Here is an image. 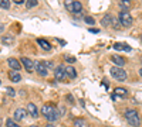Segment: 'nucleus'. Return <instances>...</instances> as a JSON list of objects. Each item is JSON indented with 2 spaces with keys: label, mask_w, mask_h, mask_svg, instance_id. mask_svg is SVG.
Instances as JSON below:
<instances>
[{
  "label": "nucleus",
  "mask_w": 142,
  "mask_h": 127,
  "mask_svg": "<svg viewBox=\"0 0 142 127\" xmlns=\"http://www.w3.org/2000/svg\"><path fill=\"white\" fill-rule=\"evenodd\" d=\"M125 119L128 120V123L134 127H139L141 126V117H139L138 112L134 109H128L125 110Z\"/></svg>",
  "instance_id": "f257e3e1"
},
{
  "label": "nucleus",
  "mask_w": 142,
  "mask_h": 127,
  "mask_svg": "<svg viewBox=\"0 0 142 127\" xmlns=\"http://www.w3.org/2000/svg\"><path fill=\"white\" fill-rule=\"evenodd\" d=\"M118 20H119L122 27H131L132 26V17H131L129 11H127V10H122L118 14Z\"/></svg>",
  "instance_id": "f03ea898"
},
{
  "label": "nucleus",
  "mask_w": 142,
  "mask_h": 127,
  "mask_svg": "<svg viewBox=\"0 0 142 127\" xmlns=\"http://www.w3.org/2000/svg\"><path fill=\"white\" fill-rule=\"evenodd\" d=\"M111 75L114 76V79H117V81H119V82L125 81V79L128 78L127 72H125V71H124L122 68H119V67H114V68H111Z\"/></svg>",
  "instance_id": "7ed1b4c3"
},
{
  "label": "nucleus",
  "mask_w": 142,
  "mask_h": 127,
  "mask_svg": "<svg viewBox=\"0 0 142 127\" xmlns=\"http://www.w3.org/2000/svg\"><path fill=\"white\" fill-rule=\"evenodd\" d=\"M36 71H37V73L40 76H47V73H48V68H47L46 62H37L36 64Z\"/></svg>",
  "instance_id": "20e7f679"
},
{
  "label": "nucleus",
  "mask_w": 142,
  "mask_h": 127,
  "mask_svg": "<svg viewBox=\"0 0 142 127\" xmlns=\"http://www.w3.org/2000/svg\"><path fill=\"white\" fill-rule=\"evenodd\" d=\"M54 75H56V78L58 79V81H63L64 78H67V73H65V68L63 67V65H58V67L54 69Z\"/></svg>",
  "instance_id": "39448f33"
},
{
  "label": "nucleus",
  "mask_w": 142,
  "mask_h": 127,
  "mask_svg": "<svg viewBox=\"0 0 142 127\" xmlns=\"http://www.w3.org/2000/svg\"><path fill=\"white\" fill-rule=\"evenodd\" d=\"M67 9H68V11H71V13H81L83 11V4H81L80 2H77V0H74Z\"/></svg>",
  "instance_id": "423d86ee"
},
{
  "label": "nucleus",
  "mask_w": 142,
  "mask_h": 127,
  "mask_svg": "<svg viewBox=\"0 0 142 127\" xmlns=\"http://www.w3.org/2000/svg\"><path fill=\"white\" fill-rule=\"evenodd\" d=\"M22 62H23V67L26 68V71H27V72H31V71H33V68H36L34 67V62L31 59H28V58H22Z\"/></svg>",
  "instance_id": "0eeeda50"
},
{
  "label": "nucleus",
  "mask_w": 142,
  "mask_h": 127,
  "mask_svg": "<svg viewBox=\"0 0 142 127\" xmlns=\"http://www.w3.org/2000/svg\"><path fill=\"white\" fill-rule=\"evenodd\" d=\"M7 62H9L10 68H12L13 71H20V69H22V65H20V62L16 59V58H9Z\"/></svg>",
  "instance_id": "6e6552de"
},
{
  "label": "nucleus",
  "mask_w": 142,
  "mask_h": 127,
  "mask_svg": "<svg viewBox=\"0 0 142 127\" xmlns=\"http://www.w3.org/2000/svg\"><path fill=\"white\" fill-rule=\"evenodd\" d=\"M27 112H28V115L33 116V117H37L38 116V110H37V107H36L34 103H28L27 105Z\"/></svg>",
  "instance_id": "1a4fd4ad"
},
{
  "label": "nucleus",
  "mask_w": 142,
  "mask_h": 127,
  "mask_svg": "<svg viewBox=\"0 0 142 127\" xmlns=\"http://www.w3.org/2000/svg\"><path fill=\"white\" fill-rule=\"evenodd\" d=\"M112 20H114V17H112L111 14H105L104 17H102L101 24L104 26V27H108V26H111V24H112Z\"/></svg>",
  "instance_id": "9d476101"
},
{
  "label": "nucleus",
  "mask_w": 142,
  "mask_h": 127,
  "mask_svg": "<svg viewBox=\"0 0 142 127\" xmlns=\"http://www.w3.org/2000/svg\"><path fill=\"white\" fill-rule=\"evenodd\" d=\"M58 116H60V115H58V110L54 107V109L51 110V113H50L48 116H46V119H47L48 121H56L57 119H58Z\"/></svg>",
  "instance_id": "9b49d317"
},
{
  "label": "nucleus",
  "mask_w": 142,
  "mask_h": 127,
  "mask_svg": "<svg viewBox=\"0 0 142 127\" xmlns=\"http://www.w3.org/2000/svg\"><path fill=\"white\" fill-rule=\"evenodd\" d=\"M37 44H38V45H40L43 49H46V51H50V49H51L50 42L46 41V40H43V38H38V40H37Z\"/></svg>",
  "instance_id": "f8f14e48"
},
{
  "label": "nucleus",
  "mask_w": 142,
  "mask_h": 127,
  "mask_svg": "<svg viewBox=\"0 0 142 127\" xmlns=\"http://www.w3.org/2000/svg\"><path fill=\"white\" fill-rule=\"evenodd\" d=\"M26 115H27V112H26L24 109H17L14 112V119L16 120H23V119L26 117Z\"/></svg>",
  "instance_id": "ddd939ff"
},
{
  "label": "nucleus",
  "mask_w": 142,
  "mask_h": 127,
  "mask_svg": "<svg viewBox=\"0 0 142 127\" xmlns=\"http://www.w3.org/2000/svg\"><path fill=\"white\" fill-rule=\"evenodd\" d=\"M111 59L114 64H117L118 67H124V65H125V59H124L122 57H119V55H112Z\"/></svg>",
  "instance_id": "4468645a"
},
{
  "label": "nucleus",
  "mask_w": 142,
  "mask_h": 127,
  "mask_svg": "<svg viewBox=\"0 0 142 127\" xmlns=\"http://www.w3.org/2000/svg\"><path fill=\"white\" fill-rule=\"evenodd\" d=\"M114 49H117V51H127L129 52L131 51V47L129 45H125V44H114Z\"/></svg>",
  "instance_id": "2eb2a0df"
},
{
  "label": "nucleus",
  "mask_w": 142,
  "mask_h": 127,
  "mask_svg": "<svg viewBox=\"0 0 142 127\" xmlns=\"http://www.w3.org/2000/svg\"><path fill=\"white\" fill-rule=\"evenodd\" d=\"M65 73H67V76L71 79L77 78V72H75V69L73 67H65Z\"/></svg>",
  "instance_id": "dca6fc26"
},
{
  "label": "nucleus",
  "mask_w": 142,
  "mask_h": 127,
  "mask_svg": "<svg viewBox=\"0 0 142 127\" xmlns=\"http://www.w3.org/2000/svg\"><path fill=\"white\" fill-rule=\"evenodd\" d=\"M127 93H128V91L125 88H117L114 91V95H117V96H125Z\"/></svg>",
  "instance_id": "f3484780"
},
{
  "label": "nucleus",
  "mask_w": 142,
  "mask_h": 127,
  "mask_svg": "<svg viewBox=\"0 0 142 127\" xmlns=\"http://www.w3.org/2000/svg\"><path fill=\"white\" fill-rule=\"evenodd\" d=\"M20 78H22V76H20L17 72H14V71H10V81H13V82H20Z\"/></svg>",
  "instance_id": "a211bd4d"
},
{
  "label": "nucleus",
  "mask_w": 142,
  "mask_h": 127,
  "mask_svg": "<svg viewBox=\"0 0 142 127\" xmlns=\"http://www.w3.org/2000/svg\"><path fill=\"white\" fill-rule=\"evenodd\" d=\"M2 42H3L4 45H10V44L13 42V38L9 37V35H4V37H2Z\"/></svg>",
  "instance_id": "6ab92c4d"
},
{
  "label": "nucleus",
  "mask_w": 142,
  "mask_h": 127,
  "mask_svg": "<svg viewBox=\"0 0 142 127\" xmlns=\"http://www.w3.org/2000/svg\"><path fill=\"white\" fill-rule=\"evenodd\" d=\"M34 6H37V0H26V7L27 9H31Z\"/></svg>",
  "instance_id": "aec40b11"
},
{
  "label": "nucleus",
  "mask_w": 142,
  "mask_h": 127,
  "mask_svg": "<svg viewBox=\"0 0 142 127\" xmlns=\"http://www.w3.org/2000/svg\"><path fill=\"white\" fill-rule=\"evenodd\" d=\"M0 7H2V9H9L10 2L9 0H0Z\"/></svg>",
  "instance_id": "412c9836"
},
{
  "label": "nucleus",
  "mask_w": 142,
  "mask_h": 127,
  "mask_svg": "<svg viewBox=\"0 0 142 127\" xmlns=\"http://www.w3.org/2000/svg\"><path fill=\"white\" fill-rule=\"evenodd\" d=\"M74 126L75 127H85L87 123L84 120H78V119H77V120H74Z\"/></svg>",
  "instance_id": "4be33fe9"
},
{
  "label": "nucleus",
  "mask_w": 142,
  "mask_h": 127,
  "mask_svg": "<svg viewBox=\"0 0 142 127\" xmlns=\"http://www.w3.org/2000/svg\"><path fill=\"white\" fill-rule=\"evenodd\" d=\"M84 21H85L87 24H95V20H94L93 17H90V16H87V17H84Z\"/></svg>",
  "instance_id": "5701e85b"
},
{
  "label": "nucleus",
  "mask_w": 142,
  "mask_h": 127,
  "mask_svg": "<svg viewBox=\"0 0 142 127\" xmlns=\"http://www.w3.org/2000/svg\"><path fill=\"white\" fill-rule=\"evenodd\" d=\"M6 126H7V127H20V126H17V124H16L14 121L12 120V119H7V121H6Z\"/></svg>",
  "instance_id": "b1692460"
},
{
  "label": "nucleus",
  "mask_w": 142,
  "mask_h": 127,
  "mask_svg": "<svg viewBox=\"0 0 142 127\" xmlns=\"http://www.w3.org/2000/svg\"><path fill=\"white\" fill-rule=\"evenodd\" d=\"M112 27H114V28H119L121 27V23H119V20H117V18H115L114 17V20H112Z\"/></svg>",
  "instance_id": "393cba45"
},
{
  "label": "nucleus",
  "mask_w": 142,
  "mask_h": 127,
  "mask_svg": "<svg viewBox=\"0 0 142 127\" xmlns=\"http://www.w3.org/2000/svg\"><path fill=\"white\" fill-rule=\"evenodd\" d=\"M65 59H67V62H70V64H74L75 62V58L74 57H65Z\"/></svg>",
  "instance_id": "a878e982"
},
{
  "label": "nucleus",
  "mask_w": 142,
  "mask_h": 127,
  "mask_svg": "<svg viewBox=\"0 0 142 127\" xmlns=\"http://www.w3.org/2000/svg\"><path fill=\"white\" fill-rule=\"evenodd\" d=\"M7 95H12V96H13V95H14V89H13V88H7Z\"/></svg>",
  "instance_id": "bb28decb"
},
{
  "label": "nucleus",
  "mask_w": 142,
  "mask_h": 127,
  "mask_svg": "<svg viewBox=\"0 0 142 127\" xmlns=\"http://www.w3.org/2000/svg\"><path fill=\"white\" fill-rule=\"evenodd\" d=\"M46 65H47V68H48V69L54 68V67H53V62H51V61H47V62H46Z\"/></svg>",
  "instance_id": "cd10ccee"
},
{
  "label": "nucleus",
  "mask_w": 142,
  "mask_h": 127,
  "mask_svg": "<svg viewBox=\"0 0 142 127\" xmlns=\"http://www.w3.org/2000/svg\"><path fill=\"white\" fill-rule=\"evenodd\" d=\"M129 3H131V2H121V6H122V7H128V6H129Z\"/></svg>",
  "instance_id": "c85d7f7f"
},
{
  "label": "nucleus",
  "mask_w": 142,
  "mask_h": 127,
  "mask_svg": "<svg viewBox=\"0 0 142 127\" xmlns=\"http://www.w3.org/2000/svg\"><path fill=\"white\" fill-rule=\"evenodd\" d=\"M67 100H68V102L71 103V105L74 103V99H73V96H71V95H68V96H67Z\"/></svg>",
  "instance_id": "c756f323"
},
{
  "label": "nucleus",
  "mask_w": 142,
  "mask_h": 127,
  "mask_svg": "<svg viewBox=\"0 0 142 127\" xmlns=\"http://www.w3.org/2000/svg\"><path fill=\"white\" fill-rule=\"evenodd\" d=\"M90 33L97 34V33H99V30H98V28H90Z\"/></svg>",
  "instance_id": "7c9ffc66"
},
{
  "label": "nucleus",
  "mask_w": 142,
  "mask_h": 127,
  "mask_svg": "<svg viewBox=\"0 0 142 127\" xmlns=\"http://www.w3.org/2000/svg\"><path fill=\"white\" fill-rule=\"evenodd\" d=\"M73 2H74V0H65V6L68 7V6H70V4H71V3H73Z\"/></svg>",
  "instance_id": "2f4dec72"
},
{
  "label": "nucleus",
  "mask_w": 142,
  "mask_h": 127,
  "mask_svg": "<svg viewBox=\"0 0 142 127\" xmlns=\"http://www.w3.org/2000/svg\"><path fill=\"white\" fill-rule=\"evenodd\" d=\"M111 99H112V100H117V99H118V96H117V95L112 93V95H111Z\"/></svg>",
  "instance_id": "473e14b6"
},
{
  "label": "nucleus",
  "mask_w": 142,
  "mask_h": 127,
  "mask_svg": "<svg viewBox=\"0 0 142 127\" xmlns=\"http://www.w3.org/2000/svg\"><path fill=\"white\" fill-rule=\"evenodd\" d=\"M13 2H14V3H17V4H20V3H23L24 0H13Z\"/></svg>",
  "instance_id": "72a5a7b5"
},
{
  "label": "nucleus",
  "mask_w": 142,
  "mask_h": 127,
  "mask_svg": "<svg viewBox=\"0 0 142 127\" xmlns=\"http://www.w3.org/2000/svg\"><path fill=\"white\" fill-rule=\"evenodd\" d=\"M3 30H4V26L0 23V33H3Z\"/></svg>",
  "instance_id": "f704fd0d"
},
{
  "label": "nucleus",
  "mask_w": 142,
  "mask_h": 127,
  "mask_svg": "<svg viewBox=\"0 0 142 127\" xmlns=\"http://www.w3.org/2000/svg\"><path fill=\"white\" fill-rule=\"evenodd\" d=\"M46 127H56V126H54V124H51V123H48V124H47Z\"/></svg>",
  "instance_id": "c9c22d12"
},
{
  "label": "nucleus",
  "mask_w": 142,
  "mask_h": 127,
  "mask_svg": "<svg viewBox=\"0 0 142 127\" xmlns=\"http://www.w3.org/2000/svg\"><path fill=\"white\" fill-rule=\"evenodd\" d=\"M139 75L142 76V68H141V69H139Z\"/></svg>",
  "instance_id": "e433bc0d"
},
{
  "label": "nucleus",
  "mask_w": 142,
  "mask_h": 127,
  "mask_svg": "<svg viewBox=\"0 0 142 127\" xmlns=\"http://www.w3.org/2000/svg\"><path fill=\"white\" fill-rule=\"evenodd\" d=\"M119 2H131V0H119Z\"/></svg>",
  "instance_id": "4c0bfd02"
},
{
  "label": "nucleus",
  "mask_w": 142,
  "mask_h": 127,
  "mask_svg": "<svg viewBox=\"0 0 142 127\" xmlns=\"http://www.w3.org/2000/svg\"><path fill=\"white\" fill-rule=\"evenodd\" d=\"M0 126H2V117H0Z\"/></svg>",
  "instance_id": "58836bf2"
},
{
  "label": "nucleus",
  "mask_w": 142,
  "mask_h": 127,
  "mask_svg": "<svg viewBox=\"0 0 142 127\" xmlns=\"http://www.w3.org/2000/svg\"><path fill=\"white\" fill-rule=\"evenodd\" d=\"M141 41H142V34H141Z\"/></svg>",
  "instance_id": "ea45409f"
},
{
  "label": "nucleus",
  "mask_w": 142,
  "mask_h": 127,
  "mask_svg": "<svg viewBox=\"0 0 142 127\" xmlns=\"http://www.w3.org/2000/svg\"><path fill=\"white\" fill-rule=\"evenodd\" d=\"M31 127H37V126H31Z\"/></svg>",
  "instance_id": "a19ab883"
},
{
  "label": "nucleus",
  "mask_w": 142,
  "mask_h": 127,
  "mask_svg": "<svg viewBox=\"0 0 142 127\" xmlns=\"http://www.w3.org/2000/svg\"><path fill=\"white\" fill-rule=\"evenodd\" d=\"M0 83H2V81H0Z\"/></svg>",
  "instance_id": "79ce46f5"
},
{
  "label": "nucleus",
  "mask_w": 142,
  "mask_h": 127,
  "mask_svg": "<svg viewBox=\"0 0 142 127\" xmlns=\"http://www.w3.org/2000/svg\"><path fill=\"white\" fill-rule=\"evenodd\" d=\"M141 61H142V58H141Z\"/></svg>",
  "instance_id": "37998d69"
}]
</instances>
